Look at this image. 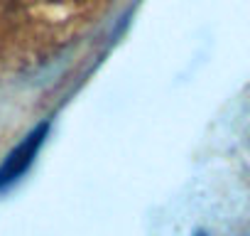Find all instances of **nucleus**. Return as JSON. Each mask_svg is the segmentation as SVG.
<instances>
[{
    "mask_svg": "<svg viewBox=\"0 0 250 236\" xmlns=\"http://www.w3.org/2000/svg\"><path fill=\"white\" fill-rule=\"evenodd\" d=\"M47 133H49V123L44 121V123H40L37 128H32V131L10 150V155L5 158V163L0 165V189H5L8 185L18 182V180L30 170V165H32V160L37 158V153H40V148H42Z\"/></svg>",
    "mask_w": 250,
    "mask_h": 236,
    "instance_id": "nucleus-1",
    "label": "nucleus"
},
{
    "mask_svg": "<svg viewBox=\"0 0 250 236\" xmlns=\"http://www.w3.org/2000/svg\"><path fill=\"white\" fill-rule=\"evenodd\" d=\"M194 236H206V234H201V231H199V234H194Z\"/></svg>",
    "mask_w": 250,
    "mask_h": 236,
    "instance_id": "nucleus-2",
    "label": "nucleus"
}]
</instances>
